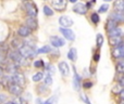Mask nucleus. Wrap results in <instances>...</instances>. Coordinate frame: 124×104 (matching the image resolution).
I'll return each instance as SVG.
<instances>
[{
    "instance_id": "34",
    "label": "nucleus",
    "mask_w": 124,
    "mask_h": 104,
    "mask_svg": "<svg viewBox=\"0 0 124 104\" xmlns=\"http://www.w3.org/2000/svg\"><path fill=\"white\" fill-rule=\"evenodd\" d=\"M7 100H8V96H7L6 93H0V104H3L7 102Z\"/></svg>"
},
{
    "instance_id": "1",
    "label": "nucleus",
    "mask_w": 124,
    "mask_h": 104,
    "mask_svg": "<svg viewBox=\"0 0 124 104\" xmlns=\"http://www.w3.org/2000/svg\"><path fill=\"white\" fill-rule=\"evenodd\" d=\"M17 51H19L20 55H21L23 59H32V57L36 56V54H37V52L35 51L34 47H31V46L25 45V43H23L22 47L20 48Z\"/></svg>"
},
{
    "instance_id": "32",
    "label": "nucleus",
    "mask_w": 124,
    "mask_h": 104,
    "mask_svg": "<svg viewBox=\"0 0 124 104\" xmlns=\"http://www.w3.org/2000/svg\"><path fill=\"white\" fill-rule=\"evenodd\" d=\"M34 66L36 68H41L44 67V61L43 60H37V61L34 62Z\"/></svg>"
},
{
    "instance_id": "11",
    "label": "nucleus",
    "mask_w": 124,
    "mask_h": 104,
    "mask_svg": "<svg viewBox=\"0 0 124 104\" xmlns=\"http://www.w3.org/2000/svg\"><path fill=\"white\" fill-rule=\"evenodd\" d=\"M49 40H50L51 46H54V47H56V48H61L65 45V41H64L63 39H61L60 37H58V36H50Z\"/></svg>"
},
{
    "instance_id": "42",
    "label": "nucleus",
    "mask_w": 124,
    "mask_h": 104,
    "mask_svg": "<svg viewBox=\"0 0 124 104\" xmlns=\"http://www.w3.org/2000/svg\"><path fill=\"white\" fill-rule=\"evenodd\" d=\"M120 97H121V100H124V89L121 90V92H120Z\"/></svg>"
},
{
    "instance_id": "18",
    "label": "nucleus",
    "mask_w": 124,
    "mask_h": 104,
    "mask_svg": "<svg viewBox=\"0 0 124 104\" xmlns=\"http://www.w3.org/2000/svg\"><path fill=\"white\" fill-rule=\"evenodd\" d=\"M114 10L118 13H123L124 12V0H116L113 3Z\"/></svg>"
},
{
    "instance_id": "9",
    "label": "nucleus",
    "mask_w": 124,
    "mask_h": 104,
    "mask_svg": "<svg viewBox=\"0 0 124 104\" xmlns=\"http://www.w3.org/2000/svg\"><path fill=\"white\" fill-rule=\"evenodd\" d=\"M8 57H9V60H10L12 63H16V64H20V63H22V60H23V57L20 55V53L19 51H11V52H9L8 53Z\"/></svg>"
},
{
    "instance_id": "44",
    "label": "nucleus",
    "mask_w": 124,
    "mask_h": 104,
    "mask_svg": "<svg viewBox=\"0 0 124 104\" xmlns=\"http://www.w3.org/2000/svg\"><path fill=\"white\" fill-rule=\"evenodd\" d=\"M3 104H17V103H15L14 101H7V102L3 103Z\"/></svg>"
},
{
    "instance_id": "14",
    "label": "nucleus",
    "mask_w": 124,
    "mask_h": 104,
    "mask_svg": "<svg viewBox=\"0 0 124 104\" xmlns=\"http://www.w3.org/2000/svg\"><path fill=\"white\" fill-rule=\"evenodd\" d=\"M58 68H59V72L61 73L62 76H68L70 74V66L66 62L62 61L58 64Z\"/></svg>"
},
{
    "instance_id": "48",
    "label": "nucleus",
    "mask_w": 124,
    "mask_h": 104,
    "mask_svg": "<svg viewBox=\"0 0 124 104\" xmlns=\"http://www.w3.org/2000/svg\"><path fill=\"white\" fill-rule=\"evenodd\" d=\"M22 1H24V2H27V1H31V0H22Z\"/></svg>"
},
{
    "instance_id": "49",
    "label": "nucleus",
    "mask_w": 124,
    "mask_h": 104,
    "mask_svg": "<svg viewBox=\"0 0 124 104\" xmlns=\"http://www.w3.org/2000/svg\"><path fill=\"white\" fill-rule=\"evenodd\" d=\"M43 1H46V0H43Z\"/></svg>"
},
{
    "instance_id": "7",
    "label": "nucleus",
    "mask_w": 124,
    "mask_h": 104,
    "mask_svg": "<svg viewBox=\"0 0 124 104\" xmlns=\"http://www.w3.org/2000/svg\"><path fill=\"white\" fill-rule=\"evenodd\" d=\"M73 12L74 13H77V14H81V15H84L87 13L88 9L87 7H86L85 3H82V2H78V3L74 4V7H73Z\"/></svg>"
},
{
    "instance_id": "30",
    "label": "nucleus",
    "mask_w": 124,
    "mask_h": 104,
    "mask_svg": "<svg viewBox=\"0 0 124 104\" xmlns=\"http://www.w3.org/2000/svg\"><path fill=\"white\" fill-rule=\"evenodd\" d=\"M116 72L120 73V74H124V62L120 61L116 64Z\"/></svg>"
},
{
    "instance_id": "40",
    "label": "nucleus",
    "mask_w": 124,
    "mask_h": 104,
    "mask_svg": "<svg viewBox=\"0 0 124 104\" xmlns=\"http://www.w3.org/2000/svg\"><path fill=\"white\" fill-rule=\"evenodd\" d=\"M99 59H100V54H99V53H96V54L94 55V61L95 62H98Z\"/></svg>"
},
{
    "instance_id": "8",
    "label": "nucleus",
    "mask_w": 124,
    "mask_h": 104,
    "mask_svg": "<svg viewBox=\"0 0 124 104\" xmlns=\"http://www.w3.org/2000/svg\"><path fill=\"white\" fill-rule=\"evenodd\" d=\"M51 4L54 10L57 11H63L66 8L68 0H51Z\"/></svg>"
},
{
    "instance_id": "5",
    "label": "nucleus",
    "mask_w": 124,
    "mask_h": 104,
    "mask_svg": "<svg viewBox=\"0 0 124 104\" xmlns=\"http://www.w3.org/2000/svg\"><path fill=\"white\" fill-rule=\"evenodd\" d=\"M59 24L63 28H70L71 26H73L74 21L72 20V17H70L69 15H62L59 17Z\"/></svg>"
},
{
    "instance_id": "47",
    "label": "nucleus",
    "mask_w": 124,
    "mask_h": 104,
    "mask_svg": "<svg viewBox=\"0 0 124 104\" xmlns=\"http://www.w3.org/2000/svg\"><path fill=\"white\" fill-rule=\"evenodd\" d=\"M103 1H106V2H110V1H112V0H103Z\"/></svg>"
},
{
    "instance_id": "20",
    "label": "nucleus",
    "mask_w": 124,
    "mask_h": 104,
    "mask_svg": "<svg viewBox=\"0 0 124 104\" xmlns=\"http://www.w3.org/2000/svg\"><path fill=\"white\" fill-rule=\"evenodd\" d=\"M68 57H69V60H71V61H73V62L76 61L77 60V50L75 49V48H71L68 52Z\"/></svg>"
},
{
    "instance_id": "16",
    "label": "nucleus",
    "mask_w": 124,
    "mask_h": 104,
    "mask_svg": "<svg viewBox=\"0 0 124 104\" xmlns=\"http://www.w3.org/2000/svg\"><path fill=\"white\" fill-rule=\"evenodd\" d=\"M26 26L30 28L31 30H35L38 28V23L35 17H27L26 19Z\"/></svg>"
},
{
    "instance_id": "39",
    "label": "nucleus",
    "mask_w": 124,
    "mask_h": 104,
    "mask_svg": "<svg viewBox=\"0 0 124 104\" xmlns=\"http://www.w3.org/2000/svg\"><path fill=\"white\" fill-rule=\"evenodd\" d=\"M119 86L124 88V76H122L120 79H119Z\"/></svg>"
},
{
    "instance_id": "33",
    "label": "nucleus",
    "mask_w": 124,
    "mask_h": 104,
    "mask_svg": "<svg viewBox=\"0 0 124 104\" xmlns=\"http://www.w3.org/2000/svg\"><path fill=\"white\" fill-rule=\"evenodd\" d=\"M108 9H109V6H108V4H102V6H100V8L98 9V13H105V12H107Z\"/></svg>"
},
{
    "instance_id": "45",
    "label": "nucleus",
    "mask_w": 124,
    "mask_h": 104,
    "mask_svg": "<svg viewBox=\"0 0 124 104\" xmlns=\"http://www.w3.org/2000/svg\"><path fill=\"white\" fill-rule=\"evenodd\" d=\"M68 1L72 2V3H75V2H77V0H68Z\"/></svg>"
},
{
    "instance_id": "13",
    "label": "nucleus",
    "mask_w": 124,
    "mask_h": 104,
    "mask_svg": "<svg viewBox=\"0 0 124 104\" xmlns=\"http://www.w3.org/2000/svg\"><path fill=\"white\" fill-rule=\"evenodd\" d=\"M81 81H82L81 76L77 74L76 69H75V67H74V77H73V88H74V90L79 91V89H81V87H82Z\"/></svg>"
},
{
    "instance_id": "2",
    "label": "nucleus",
    "mask_w": 124,
    "mask_h": 104,
    "mask_svg": "<svg viewBox=\"0 0 124 104\" xmlns=\"http://www.w3.org/2000/svg\"><path fill=\"white\" fill-rule=\"evenodd\" d=\"M23 7H24V9H25L26 13H27L28 17H35V19H36L37 14H38V10H37V7L34 2L33 1L24 2Z\"/></svg>"
},
{
    "instance_id": "4",
    "label": "nucleus",
    "mask_w": 124,
    "mask_h": 104,
    "mask_svg": "<svg viewBox=\"0 0 124 104\" xmlns=\"http://www.w3.org/2000/svg\"><path fill=\"white\" fill-rule=\"evenodd\" d=\"M11 78V83H16V85L23 87L25 85V78H24V75L21 73H16V74L10 75Z\"/></svg>"
},
{
    "instance_id": "6",
    "label": "nucleus",
    "mask_w": 124,
    "mask_h": 104,
    "mask_svg": "<svg viewBox=\"0 0 124 104\" xmlns=\"http://www.w3.org/2000/svg\"><path fill=\"white\" fill-rule=\"evenodd\" d=\"M60 33L63 35V37L69 41H74L75 40V34L72 29L70 28H63V27H60L59 28Z\"/></svg>"
},
{
    "instance_id": "41",
    "label": "nucleus",
    "mask_w": 124,
    "mask_h": 104,
    "mask_svg": "<svg viewBox=\"0 0 124 104\" xmlns=\"http://www.w3.org/2000/svg\"><path fill=\"white\" fill-rule=\"evenodd\" d=\"M3 74H4V68L2 67L1 65H0V78H1V77L3 76Z\"/></svg>"
},
{
    "instance_id": "17",
    "label": "nucleus",
    "mask_w": 124,
    "mask_h": 104,
    "mask_svg": "<svg viewBox=\"0 0 124 104\" xmlns=\"http://www.w3.org/2000/svg\"><path fill=\"white\" fill-rule=\"evenodd\" d=\"M108 36L109 38H114V37H121L122 36V29L120 27H116L111 30H108Z\"/></svg>"
},
{
    "instance_id": "38",
    "label": "nucleus",
    "mask_w": 124,
    "mask_h": 104,
    "mask_svg": "<svg viewBox=\"0 0 124 104\" xmlns=\"http://www.w3.org/2000/svg\"><path fill=\"white\" fill-rule=\"evenodd\" d=\"M81 98H82V100L84 101L86 104H90V102H89V100H88V98L86 97V94H82L81 96Z\"/></svg>"
},
{
    "instance_id": "43",
    "label": "nucleus",
    "mask_w": 124,
    "mask_h": 104,
    "mask_svg": "<svg viewBox=\"0 0 124 104\" xmlns=\"http://www.w3.org/2000/svg\"><path fill=\"white\" fill-rule=\"evenodd\" d=\"M36 103H37V104H43V103H44V101L41 100V99H39V98H38V99L36 100Z\"/></svg>"
},
{
    "instance_id": "37",
    "label": "nucleus",
    "mask_w": 124,
    "mask_h": 104,
    "mask_svg": "<svg viewBox=\"0 0 124 104\" xmlns=\"http://www.w3.org/2000/svg\"><path fill=\"white\" fill-rule=\"evenodd\" d=\"M112 92H113V93H120L121 92V87L120 86H114V88L113 89H112Z\"/></svg>"
},
{
    "instance_id": "3",
    "label": "nucleus",
    "mask_w": 124,
    "mask_h": 104,
    "mask_svg": "<svg viewBox=\"0 0 124 104\" xmlns=\"http://www.w3.org/2000/svg\"><path fill=\"white\" fill-rule=\"evenodd\" d=\"M8 91L14 97H21L23 93V87L16 85V83H9L8 85Z\"/></svg>"
},
{
    "instance_id": "22",
    "label": "nucleus",
    "mask_w": 124,
    "mask_h": 104,
    "mask_svg": "<svg viewBox=\"0 0 124 104\" xmlns=\"http://www.w3.org/2000/svg\"><path fill=\"white\" fill-rule=\"evenodd\" d=\"M32 79H33V81H35V83H39V81H41V80L44 79V74H43V72H37L36 74L33 75Z\"/></svg>"
},
{
    "instance_id": "10",
    "label": "nucleus",
    "mask_w": 124,
    "mask_h": 104,
    "mask_svg": "<svg viewBox=\"0 0 124 104\" xmlns=\"http://www.w3.org/2000/svg\"><path fill=\"white\" fill-rule=\"evenodd\" d=\"M31 34H32V30L26 25L20 26L19 29H17V36L21 37V38H27V37L31 36Z\"/></svg>"
},
{
    "instance_id": "21",
    "label": "nucleus",
    "mask_w": 124,
    "mask_h": 104,
    "mask_svg": "<svg viewBox=\"0 0 124 104\" xmlns=\"http://www.w3.org/2000/svg\"><path fill=\"white\" fill-rule=\"evenodd\" d=\"M109 43L113 47H118V46L122 45L123 40L121 37H114V38H109Z\"/></svg>"
},
{
    "instance_id": "25",
    "label": "nucleus",
    "mask_w": 124,
    "mask_h": 104,
    "mask_svg": "<svg viewBox=\"0 0 124 104\" xmlns=\"http://www.w3.org/2000/svg\"><path fill=\"white\" fill-rule=\"evenodd\" d=\"M102 43H103V36L101 34H97V37H96L97 48H101L102 47Z\"/></svg>"
},
{
    "instance_id": "35",
    "label": "nucleus",
    "mask_w": 124,
    "mask_h": 104,
    "mask_svg": "<svg viewBox=\"0 0 124 104\" xmlns=\"http://www.w3.org/2000/svg\"><path fill=\"white\" fill-rule=\"evenodd\" d=\"M47 72H48V74L49 75H51V74H54V65H51V64H48L47 65Z\"/></svg>"
},
{
    "instance_id": "46",
    "label": "nucleus",
    "mask_w": 124,
    "mask_h": 104,
    "mask_svg": "<svg viewBox=\"0 0 124 104\" xmlns=\"http://www.w3.org/2000/svg\"><path fill=\"white\" fill-rule=\"evenodd\" d=\"M119 104H124V100H121L120 102H119Z\"/></svg>"
},
{
    "instance_id": "27",
    "label": "nucleus",
    "mask_w": 124,
    "mask_h": 104,
    "mask_svg": "<svg viewBox=\"0 0 124 104\" xmlns=\"http://www.w3.org/2000/svg\"><path fill=\"white\" fill-rule=\"evenodd\" d=\"M57 102H58V97H57V96H52V97H50L48 100L44 101L43 104H57Z\"/></svg>"
},
{
    "instance_id": "29",
    "label": "nucleus",
    "mask_w": 124,
    "mask_h": 104,
    "mask_svg": "<svg viewBox=\"0 0 124 104\" xmlns=\"http://www.w3.org/2000/svg\"><path fill=\"white\" fill-rule=\"evenodd\" d=\"M51 51V48H50V46H44V47L39 48L38 50H37V53H48Z\"/></svg>"
},
{
    "instance_id": "31",
    "label": "nucleus",
    "mask_w": 124,
    "mask_h": 104,
    "mask_svg": "<svg viewBox=\"0 0 124 104\" xmlns=\"http://www.w3.org/2000/svg\"><path fill=\"white\" fill-rule=\"evenodd\" d=\"M90 20H92L93 23L98 24V23H99V21H100V17H99L98 13H93L92 16H90Z\"/></svg>"
},
{
    "instance_id": "19",
    "label": "nucleus",
    "mask_w": 124,
    "mask_h": 104,
    "mask_svg": "<svg viewBox=\"0 0 124 104\" xmlns=\"http://www.w3.org/2000/svg\"><path fill=\"white\" fill-rule=\"evenodd\" d=\"M110 19L116 21V23L124 22V14H122V13H118V12H113L110 14Z\"/></svg>"
},
{
    "instance_id": "26",
    "label": "nucleus",
    "mask_w": 124,
    "mask_h": 104,
    "mask_svg": "<svg viewBox=\"0 0 124 104\" xmlns=\"http://www.w3.org/2000/svg\"><path fill=\"white\" fill-rule=\"evenodd\" d=\"M43 11H44V14H45L46 16H52V15H54V11H52V9L48 6L44 7Z\"/></svg>"
},
{
    "instance_id": "24",
    "label": "nucleus",
    "mask_w": 124,
    "mask_h": 104,
    "mask_svg": "<svg viewBox=\"0 0 124 104\" xmlns=\"http://www.w3.org/2000/svg\"><path fill=\"white\" fill-rule=\"evenodd\" d=\"M22 45H23V42H22L21 40H19V39H16V38L13 39L12 42H11V46H12L14 49H17V50L22 47Z\"/></svg>"
},
{
    "instance_id": "28",
    "label": "nucleus",
    "mask_w": 124,
    "mask_h": 104,
    "mask_svg": "<svg viewBox=\"0 0 124 104\" xmlns=\"http://www.w3.org/2000/svg\"><path fill=\"white\" fill-rule=\"evenodd\" d=\"M44 83H45L46 86H51L52 85V77L51 75L47 74L45 77H44Z\"/></svg>"
},
{
    "instance_id": "15",
    "label": "nucleus",
    "mask_w": 124,
    "mask_h": 104,
    "mask_svg": "<svg viewBox=\"0 0 124 104\" xmlns=\"http://www.w3.org/2000/svg\"><path fill=\"white\" fill-rule=\"evenodd\" d=\"M17 69H19V65H17L16 63H12V62H10L9 64H7V66H6V72L7 73H9L10 75H13V74H16V73H19L17 72Z\"/></svg>"
},
{
    "instance_id": "12",
    "label": "nucleus",
    "mask_w": 124,
    "mask_h": 104,
    "mask_svg": "<svg viewBox=\"0 0 124 104\" xmlns=\"http://www.w3.org/2000/svg\"><path fill=\"white\" fill-rule=\"evenodd\" d=\"M112 55L116 59H124V43L114 47V49L112 50Z\"/></svg>"
},
{
    "instance_id": "36",
    "label": "nucleus",
    "mask_w": 124,
    "mask_h": 104,
    "mask_svg": "<svg viewBox=\"0 0 124 104\" xmlns=\"http://www.w3.org/2000/svg\"><path fill=\"white\" fill-rule=\"evenodd\" d=\"M93 87V83L92 81H84L83 83V88L85 89H89V88Z\"/></svg>"
},
{
    "instance_id": "23",
    "label": "nucleus",
    "mask_w": 124,
    "mask_h": 104,
    "mask_svg": "<svg viewBox=\"0 0 124 104\" xmlns=\"http://www.w3.org/2000/svg\"><path fill=\"white\" fill-rule=\"evenodd\" d=\"M116 27H118V23H116V21H113V20H111V19L108 20V22H107V29L108 30H111V29H113V28H116Z\"/></svg>"
}]
</instances>
